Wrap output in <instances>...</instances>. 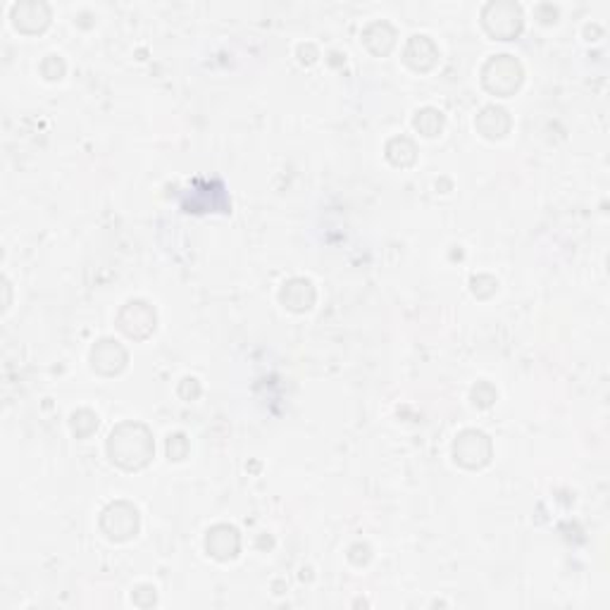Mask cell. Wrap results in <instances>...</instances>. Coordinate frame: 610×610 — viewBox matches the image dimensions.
<instances>
[{
	"label": "cell",
	"instance_id": "6da1fadb",
	"mask_svg": "<svg viewBox=\"0 0 610 610\" xmlns=\"http://www.w3.org/2000/svg\"><path fill=\"white\" fill-rule=\"evenodd\" d=\"M110 453L112 461H117L119 465H124V468H141V465L148 462L150 453H153L148 432L143 434V437H136L134 444H132V441H124V437L119 432H112Z\"/></svg>",
	"mask_w": 610,
	"mask_h": 610
},
{
	"label": "cell",
	"instance_id": "7a4b0ae2",
	"mask_svg": "<svg viewBox=\"0 0 610 610\" xmlns=\"http://www.w3.org/2000/svg\"><path fill=\"white\" fill-rule=\"evenodd\" d=\"M484 17H492V20L499 17V24L489 27V31H492L494 36L510 38V36H515L522 27L520 8L513 5V3H492L489 8L484 10Z\"/></svg>",
	"mask_w": 610,
	"mask_h": 610
},
{
	"label": "cell",
	"instance_id": "3957f363",
	"mask_svg": "<svg viewBox=\"0 0 610 610\" xmlns=\"http://www.w3.org/2000/svg\"><path fill=\"white\" fill-rule=\"evenodd\" d=\"M486 68L499 72V82L492 86V91H496V93H503V96H506V93H510V91H515L520 86L522 69L510 55H499V58L492 60Z\"/></svg>",
	"mask_w": 610,
	"mask_h": 610
}]
</instances>
